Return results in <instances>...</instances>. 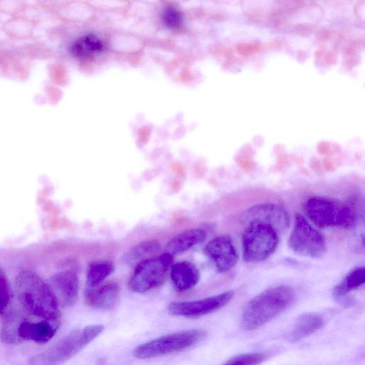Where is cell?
Here are the masks:
<instances>
[{
  "label": "cell",
  "mask_w": 365,
  "mask_h": 365,
  "mask_svg": "<svg viewBox=\"0 0 365 365\" xmlns=\"http://www.w3.org/2000/svg\"><path fill=\"white\" fill-rule=\"evenodd\" d=\"M203 252L219 272L230 270L238 259L234 242L228 235H220L210 240L205 246Z\"/></svg>",
  "instance_id": "cell-10"
},
{
  "label": "cell",
  "mask_w": 365,
  "mask_h": 365,
  "mask_svg": "<svg viewBox=\"0 0 365 365\" xmlns=\"http://www.w3.org/2000/svg\"><path fill=\"white\" fill-rule=\"evenodd\" d=\"M307 217L317 227L351 229L359 220L358 206L354 201L342 202L326 197L312 196L303 205Z\"/></svg>",
  "instance_id": "cell-3"
},
{
  "label": "cell",
  "mask_w": 365,
  "mask_h": 365,
  "mask_svg": "<svg viewBox=\"0 0 365 365\" xmlns=\"http://www.w3.org/2000/svg\"><path fill=\"white\" fill-rule=\"evenodd\" d=\"M205 335L204 331L192 329L168 334L135 347L133 356L138 359H150L183 351Z\"/></svg>",
  "instance_id": "cell-7"
},
{
  "label": "cell",
  "mask_w": 365,
  "mask_h": 365,
  "mask_svg": "<svg viewBox=\"0 0 365 365\" xmlns=\"http://www.w3.org/2000/svg\"><path fill=\"white\" fill-rule=\"evenodd\" d=\"M119 294V285L111 282L101 284L93 288H86L85 300L86 304L93 308L107 310L115 307Z\"/></svg>",
  "instance_id": "cell-14"
},
{
  "label": "cell",
  "mask_w": 365,
  "mask_h": 365,
  "mask_svg": "<svg viewBox=\"0 0 365 365\" xmlns=\"http://www.w3.org/2000/svg\"><path fill=\"white\" fill-rule=\"evenodd\" d=\"M252 219L266 222L274 227L279 232L287 230L290 224L287 210L274 202H263L250 207L244 214V220L247 222Z\"/></svg>",
  "instance_id": "cell-12"
},
{
  "label": "cell",
  "mask_w": 365,
  "mask_h": 365,
  "mask_svg": "<svg viewBox=\"0 0 365 365\" xmlns=\"http://www.w3.org/2000/svg\"><path fill=\"white\" fill-rule=\"evenodd\" d=\"M232 290L199 300L171 303L168 312L174 316L188 318L200 317L214 312L227 304L233 298Z\"/></svg>",
  "instance_id": "cell-9"
},
{
  "label": "cell",
  "mask_w": 365,
  "mask_h": 365,
  "mask_svg": "<svg viewBox=\"0 0 365 365\" xmlns=\"http://www.w3.org/2000/svg\"><path fill=\"white\" fill-rule=\"evenodd\" d=\"M103 46L102 41L97 36L86 34L73 43L71 52L78 58H88L100 53Z\"/></svg>",
  "instance_id": "cell-18"
},
{
  "label": "cell",
  "mask_w": 365,
  "mask_h": 365,
  "mask_svg": "<svg viewBox=\"0 0 365 365\" xmlns=\"http://www.w3.org/2000/svg\"><path fill=\"white\" fill-rule=\"evenodd\" d=\"M53 291L59 306L71 307L78 298V278L71 270L56 272L49 279L48 283Z\"/></svg>",
  "instance_id": "cell-11"
},
{
  "label": "cell",
  "mask_w": 365,
  "mask_h": 365,
  "mask_svg": "<svg viewBox=\"0 0 365 365\" xmlns=\"http://www.w3.org/2000/svg\"><path fill=\"white\" fill-rule=\"evenodd\" d=\"M242 236V259L248 263L262 262L271 256L279 244V232L258 219L247 221Z\"/></svg>",
  "instance_id": "cell-5"
},
{
  "label": "cell",
  "mask_w": 365,
  "mask_h": 365,
  "mask_svg": "<svg viewBox=\"0 0 365 365\" xmlns=\"http://www.w3.org/2000/svg\"><path fill=\"white\" fill-rule=\"evenodd\" d=\"M16 289L21 304L28 313L43 319H58V302L48 284L35 272H20L16 278Z\"/></svg>",
  "instance_id": "cell-1"
},
{
  "label": "cell",
  "mask_w": 365,
  "mask_h": 365,
  "mask_svg": "<svg viewBox=\"0 0 365 365\" xmlns=\"http://www.w3.org/2000/svg\"><path fill=\"white\" fill-rule=\"evenodd\" d=\"M264 353H248L235 356L222 365H259L266 359Z\"/></svg>",
  "instance_id": "cell-24"
},
{
  "label": "cell",
  "mask_w": 365,
  "mask_h": 365,
  "mask_svg": "<svg viewBox=\"0 0 365 365\" xmlns=\"http://www.w3.org/2000/svg\"><path fill=\"white\" fill-rule=\"evenodd\" d=\"M12 298V290L9 280L4 271L0 267V314L4 315Z\"/></svg>",
  "instance_id": "cell-23"
},
{
  "label": "cell",
  "mask_w": 365,
  "mask_h": 365,
  "mask_svg": "<svg viewBox=\"0 0 365 365\" xmlns=\"http://www.w3.org/2000/svg\"><path fill=\"white\" fill-rule=\"evenodd\" d=\"M173 256L165 252L138 262L128 280L130 290L145 293L160 287L165 282Z\"/></svg>",
  "instance_id": "cell-6"
},
{
  "label": "cell",
  "mask_w": 365,
  "mask_h": 365,
  "mask_svg": "<svg viewBox=\"0 0 365 365\" xmlns=\"http://www.w3.org/2000/svg\"><path fill=\"white\" fill-rule=\"evenodd\" d=\"M103 325H90L71 332L46 351L29 360V365H61L76 355L103 330Z\"/></svg>",
  "instance_id": "cell-4"
},
{
  "label": "cell",
  "mask_w": 365,
  "mask_h": 365,
  "mask_svg": "<svg viewBox=\"0 0 365 365\" xmlns=\"http://www.w3.org/2000/svg\"><path fill=\"white\" fill-rule=\"evenodd\" d=\"M324 324L323 319L317 314L307 313L301 315L294 324L291 338L294 341H298L306 338L317 330Z\"/></svg>",
  "instance_id": "cell-17"
},
{
  "label": "cell",
  "mask_w": 365,
  "mask_h": 365,
  "mask_svg": "<svg viewBox=\"0 0 365 365\" xmlns=\"http://www.w3.org/2000/svg\"><path fill=\"white\" fill-rule=\"evenodd\" d=\"M59 324L58 319H43L37 322L24 319L19 327V338L21 341L27 340L37 343H46L54 336Z\"/></svg>",
  "instance_id": "cell-13"
},
{
  "label": "cell",
  "mask_w": 365,
  "mask_h": 365,
  "mask_svg": "<svg viewBox=\"0 0 365 365\" xmlns=\"http://www.w3.org/2000/svg\"><path fill=\"white\" fill-rule=\"evenodd\" d=\"M295 300V292L288 285L269 288L250 299L245 305L241 327L252 331L264 325L288 309Z\"/></svg>",
  "instance_id": "cell-2"
},
{
  "label": "cell",
  "mask_w": 365,
  "mask_h": 365,
  "mask_svg": "<svg viewBox=\"0 0 365 365\" xmlns=\"http://www.w3.org/2000/svg\"><path fill=\"white\" fill-rule=\"evenodd\" d=\"M164 24L170 29H178L182 23L181 12L173 6H167L162 13Z\"/></svg>",
  "instance_id": "cell-25"
},
{
  "label": "cell",
  "mask_w": 365,
  "mask_h": 365,
  "mask_svg": "<svg viewBox=\"0 0 365 365\" xmlns=\"http://www.w3.org/2000/svg\"><path fill=\"white\" fill-rule=\"evenodd\" d=\"M170 277L177 290L185 292L192 289L198 283L200 274L199 269L193 263L181 261L171 266Z\"/></svg>",
  "instance_id": "cell-15"
},
{
  "label": "cell",
  "mask_w": 365,
  "mask_h": 365,
  "mask_svg": "<svg viewBox=\"0 0 365 365\" xmlns=\"http://www.w3.org/2000/svg\"><path fill=\"white\" fill-rule=\"evenodd\" d=\"M206 239V232L202 229L185 230L168 242L165 247V252L174 255L182 253L202 243Z\"/></svg>",
  "instance_id": "cell-16"
},
{
  "label": "cell",
  "mask_w": 365,
  "mask_h": 365,
  "mask_svg": "<svg viewBox=\"0 0 365 365\" xmlns=\"http://www.w3.org/2000/svg\"><path fill=\"white\" fill-rule=\"evenodd\" d=\"M365 282V269L364 266H357L351 269L343 279L334 287L333 295L340 298L350 292L359 288Z\"/></svg>",
  "instance_id": "cell-20"
},
{
  "label": "cell",
  "mask_w": 365,
  "mask_h": 365,
  "mask_svg": "<svg viewBox=\"0 0 365 365\" xmlns=\"http://www.w3.org/2000/svg\"><path fill=\"white\" fill-rule=\"evenodd\" d=\"M114 270L110 260L98 259L89 263L86 273V288H93L103 283Z\"/></svg>",
  "instance_id": "cell-21"
},
{
  "label": "cell",
  "mask_w": 365,
  "mask_h": 365,
  "mask_svg": "<svg viewBox=\"0 0 365 365\" xmlns=\"http://www.w3.org/2000/svg\"><path fill=\"white\" fill-rule=\"evenodd\" d=\"M288 245L295 254L312 259L321 258L327 250L323 234L300 214L295 215Z\"/></svg>",
  "instance_id": "cell-8"
},
{
  "label": "cell",
  "mask_w": 365,
  "mask_h": 365,
  "mask_svg": "<svg viewBox=\"0 0 365 365\" xmlns=\"http://www.w3.org/2000/svg\"><path fill=\"white\" fill-rule=\"evenodd\" d=\"M1 329V339L7 344H16L20 342L18 330L21 322L24 319L23 317L15 312H6L4 314Z\"/></svg>",
  "instance_id": "cell-22"
},
{
  "label": "cell",
  "mask_w": 365,
  "mask_h": 365,
  "mask_svg": "<svg viewBox=\"0 0 365 365\" xmlns=\"http://www.w3.org/2000/svg\"><path fill=\"white\" fill-rule=\"evenodd\" d=\"M160 244L157 240L143 241L125 252L123 260L128 265H136L145 259L154 257L160 250Z\"/></svg>",
  "instance_id": "cell-19"
}]
</instances>
